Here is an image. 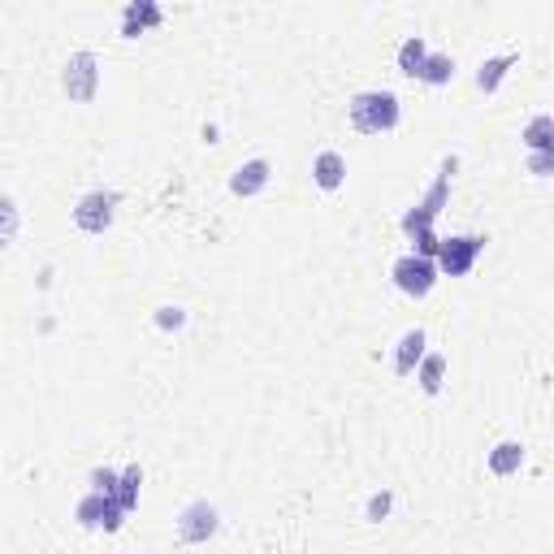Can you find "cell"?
I'll list each match as a JSON object with an SVG mask.
<instances>
[{
	"label": "cell",
	"mask_w": 554,
	"mask_h": 554,
	"mask_svg": "<svg viewBox=\"0 0 554 554\" xmlns=\"http://www.w3.org/2000/svg\"><path fill=\"white\" fill-rule=\"evenodd\" d=\"M485 243H490L485 234H451V239H442V252H438L442 277H468L485 256Z\"/></svg>",
	"instance_id": "7"
},
{
	"label": "cell",
	"mask_w": 554,
	"mask_h": 554,
	"mask_svg": "<svg viewBox=\"0 0 554 554\" xmlns=\"http://www.w3.org/2000/svg\"><path fill=\"white\" fill-rule=\"evenodd\" d=\"M455 70H459V65H455L451 52H429L420 83H425V87H451L455 83Z\"/></svg>",
	"instance_id": "17"
},
{
	"label": "cell",
	"mask_w": 554,
	"mask_h": 554,
	"mask_svg": "<svg viewBox=\"0 0 554 554\" xmlns=\"http://www.w3.org/2000/svg\"><path fill=\"white\" fill-rule=\"evenodd\" d=\"M61 91L70 104H91L100 96V57L91 48H78L61 65Z\"/></svg>",
	"instance_id": "4"
},
{
	"label": "cell",
	"mask_w": 554,
	"mask_h": 554,
	"mask_svg": "<svg viewBox=\"0 0 554 554\" xmlns=\"http://www.w3.org/2000/svg\"><path fill=\"white\" fill-rule=\"evenodd\" d=\"M407 243H412V256H425V260H438V252H442V234L438 230H420Z\"/></svg>",
	"instance_id": "22"
},
{
	"label": "cell",
	"mask_w": 554,
	"mask_h": 554,
	"mask_svg": "<svg viewBox=\"0 0 554 554\" xmlns=\"http://www.w3.org/2000/svg\"><path fill=\"white\" fill-rule=\"evenodd\" d=\"M187 308H182V303H161V308L152 312V325L161 329V334H178V329H187Z\"/></svg>",
	"instance_id": "20"
},
{
	"label": "cell",
	"mask_w": 554,
	"mask_h": 554,
	"mask_svg": "<svg viewBox=\"0 0 554 554\" xmlns=\"http://www.w3.org/2000/svg\"><path fill=\"white\" fill-rule=\"evenodd\" d=\"M109 498H113V494L87 490V494L74 503V520L83 524V529H104V511H109Z\"/></svg>",
	"instance_id": "16"
},
{
	"label": "cell",
	"mask_w": 554,
	"mask_h": 554,
	"mask_svg": "<svg viewBox=\"0 0 554 554\" xmlns=\"http://www.w3.org/2000/svg\"><path fill=\"white\" fill-rule=\"evenodd\" d=\"M524 152H554V113H533L520 130Z\"/></svg>",
	"instance_id": "15"
},
{
	"label": "cell",
	"mask_w": 554,
	"mask_h": 554,
	"mask_svg": "<svg viewBox=\"0 0 554 554\" xmlns=\"http://www.w3.org/2000/svg\"><path fill=\"white\" fill-rule=\"evenodd\" d=\"M429 355V334L425 329H407V334L394 342V377H416V368H420V360Z\"/></svg>",
	"instance_id": "9"
},
{
	"label": "cell",
	"mask_w": 554,
	"mask_h": 554,
	"mask_svg": "<svg viewBox=\"0 0 554 554\" xmlns=\"http://www.w3.org/2000/svg\"><path fill=\"white\" fill-rule=\"evenodd\" d=\"M429 52H433V48H429L425 35H407L403 44H399V52H394V65H399L403 78H420V74H425Z\"/></svg>",
	"instance_id": "14"
},
{
	"label": "cell",
	"mask_w": 554,
	"mask_h": 554,
	"mask_svg": "<svg viewBox=\"0 0 554 554\" xmlns=\"http://www.w3.org/2000/svg\"><path fill=\"white\" fill-rule=\"evenodd\" d=\"M312 182L321 191H338L342 182H347V156H342L338 148H325L312 156Z\"/></svg>",
	"instance_id": "13"
},
{
	"label": "cell",
	"mask_w": 554,
	"mask_h": 554,
	"mask_svg": "<svg viewBox=\"0 0 554 554\" xmlns=\"http://www.w3.org/2000/svg\"><path fill=\"white\" fill-rule=\"evenodd\" d=\"M347 117L360 135H390V130H399V122H403V100L386 87L355 91L347 104Z\"/></svg>",
	"instance_id": "1"
},
{
	"label": "cell",
	"mask_w": 554,
	"mask_h": 554,
	"mask_svg": "<svg viewBox=\"0 0 554 554\" xmlns=\"http://www.w3.org/2000/svg\"><path fill=\"white\" fill-rule=\"evenodd\" d=\"M139 485H143V468H139V464H126L113 498H117V503H122L126 511H139Z\"/></svg>",
	"instance_id": "19"
},
{
	"label": "cell",
	"mask_w": 554,
	"mask_h": 554,
	"mask_svg": "<svg viewBox=\"0 0 554 554\" xmlns=\"http://www.w3.org/2000/svg\"><path fill=\"white\" fill-rule=\"evenodd\" d=\"M390 282L399 286V295H407V299H425V295H433V286L442 282V269H438V260L403 252L390 265Z\"/></svg>",
	"instance_id": "5"
},
{
	"label": "cell",
	"mask_w": 554,
	"mask_h": 554,
	"mask_svg": "<svg viewBox=\"0 0 554 554\" xmlns=\"http://www.w3.org/2000/svg\"><path fill=\"white\" fill-rule=\"evenodd\" d=\"M174 533H178V542H187V546L213 542V537L221 533V511H217V503H208V498H191V503L174 516Z\"/></svg>",
	"instance_id": "6"
},
{
	"label": "cell",
	"mask_w": 554,
	"mask_h": 554,
	"mask_svg": "<svg viewBox=\"0 0 554 554\" xmlns=\"http://www.w3.org/2000/svg\"><path fill=\"white\" fill-rule=\"evenodd\" d=\"M416 381H420V390H425V394H442V386H446V355L429 351L425 360H420V368H416Z\"/></svg>",
	"instance_id": "18"
},
{
	"label": "cell",
	"mask_w": 554,
	"mask_h": 554,
	"mask_svg": "<svg viewBox=\"0 0 554 554\" xmlns=\"http://www.w3.org/2000/svg\"><path fill=\"white\" fill-rule=\"evenodd\" d=\"M524 174L554 178V152H529V156H524Z\"/></svg>",
	"instance_id": "24"
},
{
	"label": "cell",
	"mask_w": 554,
	"mask_h": 554,
	"mask_svg": "<svg viewBox=\"0 0 554 554\" xmlns=\"http://www.w3.org/2000/svg\"><path fill=\"white\" fill-rule=\"evenodd\" d=\"M390 511H394V490H377V494H368V503H364V520H368V524L390 520Z\"/></svg>",
	"instance_id": "21"
},
{
	"label": "cell",
	"mask_w": 554,
	"mask_h": 554,
	"mask_svg": "<svg viewBox=\"0 0 554 554\" xmlns=\"http://www.w3.org/2000/svg\"><path fill=\"white\" fill-rule=\"evenodd\" d=\"M117 208H122V191L96 187V191L78 195L74 208H70V217H74V226L83 230V234H109L113 221H117Z\"/></svg>",
	"instance_id": "3"
},
{
	"label": "cell",
	"mask_w": 554,
	"mask_h": 554,
	"mask_svg": "<svg viewBox=\"0 0 554 554\" xmlns=\"http://www.w3.org/2000/svg\"><path fill=\"white\" fill-rule=\"evenodd\" d=\"M161 22H165V9L156 5V0H130L122 9V39H139V35L156 31Z\"/></svg>",
	"instance_id": "10"
},
{
	"label": "cell",
	"mask_w": 554,
	"mask_h": 554,
	"mask_svg": "<svg viewBox=\"0 0 554 554\" xmlns=\"http://www.w3.org/2000/svg\"><path fill=\"white\" fill-rule=\"evenodd\" d=\"M117 481H122V468H91L87 485L96 494H117Z\"/></svg>",
	"instance_id": "23"
},
{
	"label": "cell",
	"mask_w": 554,
	"mask_h": 554,
	"mask_svg": "<svg viewBox=\"0 0 554 554\" xmlns=\"http://www.w3.org/2000/svg\"><path fill=\"white\" fill-rule=\"evenodd\" d=\"M524 459H529L524 442L520 438H503V442H494L490 451H485V468H490V477H516V472L524 468Z\"/></svg>",
	"instance_id": "11"
},
{
	"label": "cell",
	"mask_w": 554,
	"mask_h": 554,
	"mask_svg": "<svg viewBox=\"0 0 554 554\" xmlns=\"http://www.w3.org/2000/svg\"><path fill=\"white\" fill-rule=\"evenodd\" d=\"M520 65V52H498V57H485L477 65V74H472V83H477L481 96H494L498 87L507 83V74Z\"/></svg>",
	"instance_id": "12"
},
{
	"label": "cell",
	"mask_w": 554,
	"mask_h": 554,
	"mask_svg": "<svg viewBox=\"0 0 554 554\" xmlns=\"http://www.w3.org/2000/svg\"><path fill=\"white\" fill-rule=\"evenodd\" d=\"M455 169H459V156H455V152H451V156H442L438 178L429 182V191L420 195V200L399 217V230L407 234V239H412V234H420V230H433V226H438L442 208L451 204V178H455Z\"/></svg>",
	"instance_id": "2"
},
{
	"label": "cell",
	"mask_w": 554,
	"mask_h": 554,
	"mask_svg": "<svg viewBox=\"0 0 554 554\" xmlns=\"http://www.w3.org/2000/svg\"><path fill=\"white\" fill-rule=\"evenodd\" d=\"M269 178H273L269 156H252V161L234 165V174H230V195H239V200H256V195L269 187Z\"/></svg>",
	"instance_id": "8"
}]
</instances>
